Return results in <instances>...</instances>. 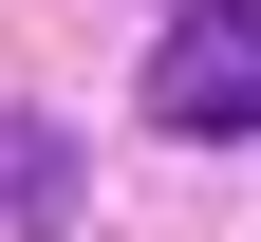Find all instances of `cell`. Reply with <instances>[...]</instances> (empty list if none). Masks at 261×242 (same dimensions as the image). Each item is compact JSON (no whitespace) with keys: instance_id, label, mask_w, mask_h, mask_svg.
I'll use <instances>...</instances> for the list:
<instances>
[{"instance_id":"cell-1","label":"cell","mask_w":261,"mask_h":242,"mask_svg":"<svg viewBox=\"0 0 261 242\" xmlns=\"http://www.w3.org/2000/svg\"><path fill=\"white\" fill-rule=\"evenodd\" d=\"M149 112L205 130V149H224V130H261V0H187L168 56H149Z\"/></svg>"},{"instance_id":"cell-2","label":"cell","mask_w":261,"mask_h":242,"mask_svg":"<svg viewBox=\"0 0 261 242\" xmlns=\"http://www.w3.org/2000/svg\"><path fill=\"white\" fill-rule=\"evenodd\" d=\"M0 224H75V130H0Z\"/></svg>"}]
</instances>
